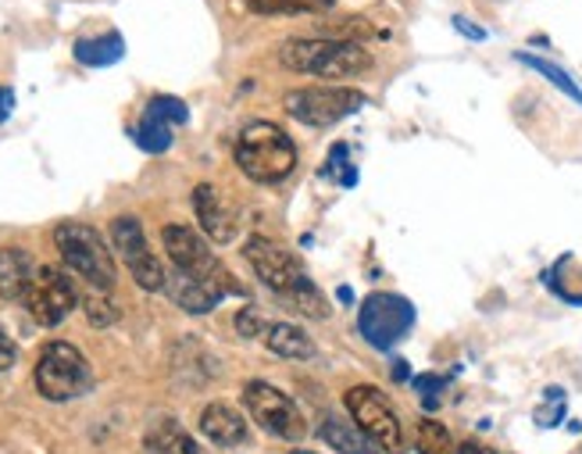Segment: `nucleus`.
<instances>
[{
    "instance_id": "1",
    "label": "nucleus",
    "mask_w": 582,
    "mask_h": 454,
    "mask_svg": "<svg viewBox=\"0 0 582 454\" xmlns=\"http://www.w3.org/2000/svg\"><path fill=\"white\" fill-rule=\"evenodd\" d=\"M243 258L251 262L254 276L262 279L272 294L286 297L289 305H297L304 315H311V319H326L329 315L326 297L315 291L308 272L300 268V262L286 247L272 244V240H265V236H251L247 247H243Z\"/></svg>"
},
{
    "instance_id": "2",
    "label": "nucleus",
    "mask_w": 582,
    "mask_h": 454,
    "mask_svg": "<svg viewBox=\"0 0 582 454\" xmlns=\"http://www.w3.org/2000/svg\"><path fill=\"white\" fill-rule=\"evenodd\" d=\"M279 65L318 80H355L372 68V54L350 40H286L279 47Z\"/></svg>"
},
{
    "instance_id": "3",
    "label": "nucleus",
    "mask_w": 582,
    "mask_h": 454,
    "mask_svg": "<svg viewBox=\"0 0 582 454\" xmlns=\"http://www.w3.org/2000/svg\"><path fill=\"white\" fill-rule=\"evenodd\" d=\"M236 165L254 183H283L297 169V147L275 123H251L236 140Z\"/></svg>"
},
{
    "instance_id": "4",
    "label": "nucleus",
    "mask_w": 582,
    "mask_h": 454,
    "mask_svg": "<svg viewBox=\"0 0 582 454\" xmlns=\"http://www.w3.org/2000/svg\"><path fill=\"white\" fill-rule=\"evenodd\" d=\"M54 244L61 262H65L75 276H83L94 291L107 294L118 279L115 272V258L107 251L104 236L94 230V225H83V222H61L54 230Z\"/></svg>"
},
{
    "instance_id": "5",
    "label": "nucleus",
    "mask_w": 582,
    "mask_h": 454,
    "mask_svg": "<svg viewBox=\"0 0 582 454\" xmlns=\"http://www.w3.org/2000/svg\"><path fill=\"white\" fill-rule=\"evenodd\" d=\"M161 240H165L168 258H172L176 272H182V276H190L197 283H208L211 291H219L222 297L247 294L236 283L233 272H229L219 258H214L211 247L204 244V236H197L190 225H165Z\"/></svg>"
},
{
    "instance_id": "6",
    "label": "nucleus",
    "mask_w": 582,
    "mask_h": 454,
    "mask_svg": "<svg viewBox=\"0 0 582 454\" xmlns=\"http://www.w3.org/2000/svg\"><path fill=\"white\" fill-rule=\"evenodd\" d=\"M94 387V369L89 361L83 358V351H75L72 344H47L43 355L36 361V390L43 393L47 401H75L89 393Z\"/></svg>"
},
{
    "instance_id": "7",
    "label": "nucleus",
    "mask_w": 582,
    "mask_h": 454,
    "mask_svg": "<svg viewBox=\"0 0 582 454\" xmlns=\"http://www.w3.org/2000/svg\"><path fill=\"white\" fill-rule=\"evenodd\" d=\"M369 97L361 89L350 86H308V89H294V94L283 97V108L297 118L304 126H336L350 118L355 112H361Z\"/></svg>"
},
{
    "instance_id": "8",
    "label": "nucleus",
    "mask_w": 582,
    "mask_h": 454,
    "mask_svg": "<svg viewBox=\"0 0 582 454\" xmlns=\"http://www.w3.org/2000/svg\"><path fill=\"white\" fill-rule=\"evenodd\" d=\"M347 412L355 419V426L369 436L375 447L387 454H401L404 451V426L390 401L382 398V390L375 387H350L347 390Z\"/></svg>"
},
{
    "instance_id": "9",
    "label": "nucleus",
    "mask_w": 582,
    "mask_h": 454,
    "mask_svg": "<svg viewBox=\"0 0 582 454\" xmlns=\"http://www.w3.org/2000/svg\"><path fill=\"white\" fill-rule=\"evenodd\" d=\"M411 326H415V308H411V300L396 294H372L358 312L361 337L379 347V351H390L396 340L408 337Z\"/></svg>"
},
{
    "instance_id": "10",
    "label": "nucleus",
    "mask_w": 582,
    "mask_h": 454,
    "mask_svg": "<svg viewBox=\"0 0 582 454\" xmlns=\"http://www.w3.org/2000/svg\"><path fill=\"white\" fill-rule=\"evenodd\" d=\"M243 401H247L251 419L265 433L279 436V441H300L304 436V415L294 404V398H286L283 390H275L272 383L254 380L243 387Z\"/></svg>"
},
{
    "instance_id": "11",
    "label": "nucleus",
    "mask_w": 582,
    "mask_h": 454,
    "mask_svg": "<svg viewBox=\"0 0 582 454\" xmlns=\"http://www.w3.org/2000/svg\"><path fill=\"white\" fill-rule=\"evenodd\" d=\"M75 305H80V291H75V283L68 279V272H61L54 265L36 268L33 286H29V294H25V308L40 326H47V329L61 326L75 312Z\"/></svg>"
},
{
    "instance_id": "12",
    "label": "nucleus",
    "mask_w": 582,
    "mask_h": 454,
    "mask_svg": "<svg viewBox=\"0 0 582 454\" xmlns=\"http://www.w3.org/2000/svg\"><path fill=\"white\" fill-rule=\"evenodd\" d=\"M112 244L121 254L126 268L133 272V279L140 283L144 291H150V294L168 291V276H165L161 262L155 258V251H150V244H147L140 219H133V215L115 219L112 222Z\"/></svg>"
},
{
    "instance_id": "13",
    "label": "nucleus",
    "mask_w": 582,
    "mask_h": 454,
    "mask_svg": "<svg viewBox=\"0 0 582 454\" xmlns=\"http://www.w3.org/2000/svg\"><path fill=\"white\" fill-rule=\"evenodd\" d=\"M193 211L214 244H229L236 236V211L229 208V201L211 183H201L193 190Z\"/></svg>"
},
{
    "instance_id": "14",
    "label": "nucleus",
    "mask_w": 582,
    "mask_h": 454,
    "mask_svg": "<svg viewBox=\"0 0 582 454\" xmlns=\"http://www.w3.org/2000/svg\"><path fill=\"white\" fill-rule=\"evenodd\" d=\"M36 265L22 247H0V297L4 300H25L33 286Z\"/></svg>"
},
{
    "instance_id": "15",
    "label": "nucleus",
    "mask_w": 582,
    "mask_h": 454,
    "mask_svg": "<svg viewBox=\"0 0 582 454\" xmlns=\"http://www.w3.org/2000/svg\"><path fill=\"white\" fill-rule=\"evenodd\" d=\"M201 433L219 447H236L247 441V422H243L229 404H208L201 412Z\"/></svg>"
},
{
    "instance_id": "16",
    "label": "nucleus",
    "mask_w": 582,
    "mask_h": 454,
    "mask_svg": "<svg viewBox=\"0 0 582 454\" xmlns=\"http://www.w3.org/2000/svg\"><path fill=\"white\" fill-rule=\"evenodd\" d=\"M168 294H172V300L190 315H208L214 305H222V294L211 291L208 283H197L190 276H182V272H176V283H168Z\"/></svg>"
},
{
    "instance_id": "17",
    "label": "nucleus",
    "mask_w": 582,
    "mask_h": 454,
    "mask_svg": "<svg viewBox=\"0 0 582 454\" xmlns=\"http://www.w3.org/2000/svg\"><path fill=\"white\" fill-rule=\"evenodd\" d=\"M321 441H326L336 454H372V441L364 436L355 419H340V415H329L326 422H321Z\"/></svg>"
},
{
    "instance_id": "18",
    "label": "nucleus",
    "mask_w": 582,
    "mask_h": 454,
    "mask_svg": "<svg viewBox=\"0 0 582 454\" xmlns=\"http://www.w3.org/2000/svg\"><path fill=\"white\" fill-rule=\"evenodd\" d=\"M265 344H268V351L272 355H279V358H294V361H304V358H311L315 355V344L311 337L304 332L300 326H289V323H275L265 329Z\"/></svg>"
},
{
    "instance_id": "19",
    "label": "nucleus",
    "mask_w": 582,
    "mask_h": 454,
    "mask_svg": "<svg viewBox=\"0 0 582 454\" xmlns=\"http://www.w3.org/2000/svg\"><path fill=\"white\" fill-rule=\"evenodd\" d=\"M121 54H126V40H121L118 33L94 36V40H75V62L89 65V68L115 65Z\"/></svg>"
},
{
    "instance_id": "20",
    "label": "nucleus",
    "mask_w": 582,
    "mask_h": 454,
    "mask_svg": "<svg viewBox=\"0 0 582 454\" xmlns=\"http://www.w3.org/2000/svg\"><path fill=\"white\" fill-rule=\"evenodd\" d=\"M150 447H155L158 454H208L201 444L193 441V436H187L172 419H165V422H158L155 430H150Z\"/></svg>"
},
{
    "instance_id": "21",
    "label": "nucleus",
    "mask_w": 582,
    "mask_h": 454,
    "mask_svg": "<svg viewBox=\"0 0 582 454\" xmlns=\"http://www.w3.org/2000/svg\"><path fill=\"white\" fill-rule=\"evenodd\" d=\"M515 62H522L526 68H532V72H540L543 80L550 83V86H558L561 94H569L575 104H582V89H579V83L572 80L569 72H564L561 65H554V62H547V57H540V54H529V51H518L515 54Z\"/></svg>"
},
{
    "instance_id": "22",
    "label": "nucleus",
    "mask_w": 582,
    "mask_h": 454,
    "mask_svg": "<svg viewBox=\"0 0 582 454\" xmlns=\"http://www.w3.org/2000/svg\"><path fill=\"white\" fill-rule=\"evenodd\" d=\"M133 140L140 144L147 155H161V150L172 147V126L161 123L155 115H144V123L133 129Z\"/></svg>"
},
{
    "instance_id": "23",
    "label": "nucleus",
    "mask_w": 582,
    "mask_h": 454,
    "mask_svg": "<svg viewBox=\"0 0 582 454\" xmlns=\"http://www.w3.org/2000/svg\"><path fill=\"white\" fill-rule=\"evenodd\" d=\"M419 451L422 454H457L447 426H440V422H433V419L419 422Z\"/></svg>"
},
{
    "instance_id": "24",
    "label": "nucleus",
    "mask_w": 582,
    "mask_h": 454,
    "mask_svg": "<svg viewBox=\"0 0 582 454\" xmlns=\"http://www.w3.org/2000/svg\"><path fill=\"white\" fill-rule=\"evenodd\" d=\"M147 115L161 118V123H168V126L190 123V108H187V104H182L179 97H155V101L147 104Z\"/></svg>"
},
{
    "instance_id": "25",
    "label": "nucleus",
    "mask_w": 582,
    "mask_h": 454,
    "mask_svg": "<svg viewBox=\"0 0 582 454\" xmlns=\"http://www.w3.org/2000/svg\"><path fill=\"white\" fill-rule=\"evenodd\" d=\"M83 308H86V319H89V326H97V329H104V326H115V323H118V308H115L107 297H100V291H97L94 297H86V300H83Z\"/></svg>"
},
{
    "instance_id": "26",
    "label": "nucleus",
    "mask_w": 582,
    "mask_h": 454,
    "mask_svg": "<svg viewBox=\"0 0 582 454\" xmlns=\"http://www.w3.org/2000/svg\"><path fill=\"white\" fill-rule=\"evenodd\" d=\"M332 0H254V8L262 11H321Z\"/></svg>"
},
{
    "instance_id": "27",
    "label": "nucleus",
    "mask_w": 582,
    "mask_h": 454,
    "mask_svg": "<svg viewBox=\"0 0 582 454\" xmlns=\"http://www.w3.org/2000/svg\"><path fill=\"white\" fill-rule=\"evenodd\" d=\"M443 387H447V380H443V376H419V380H415V390L422 393L425 408H436L440 404Z\"/></svg>"
},
{
    "instance_id": "28",
    "label": "nucleus",
    "mask_w": 582,
    "mask_h": 454,
    "mask_svg": "<svg viewBox=\"0 0 582 454\" xmlns=\"http://www.w3.org/2000/svg\"><path fill=\"white\" fill-rule=\"evenodd\" d=\"M268 326L262 323V315H257V308H243L240 315H236V332L240 337H257V332H265Z\"/></svg>"
},
{
    "instance_id": "29",
    "label": "nucleus",
    "mask_w": 582,
    "mask_h": 454,
    "mask_svg": "<svg viewBox=\"0 0 582 454\" xmlns=\"http://www.w3.org/2000/svg\"><path fill=\"white\" fill-rule=\"evenodd\" d=\"M454 25H457V33H465L468 40H486V29H479L476 22H468L465 14H454Z\"/></svg>"
},
{
    "instance_id": "30",
    "label": "nucleus",
    "mask_w": 582,
    "mask_h": 454,
    "mask_svg": "<svg viewBox=\"0 0 582 454\" xmlns=\"http://www.w3.org/2000/svg\"><path fill=\"white\" fill-rule=\"evenodd\" d=\"M14 366V344L4 337V329H0V372Z\"/></svg>"
},
{
    "instance_id": "31",
    "label": "nucleus",
    "mask_w": 582,
    "mask_h": 454,
    "mask_svg": "<svg viewBox=\"0 0 582 454\" xmlns=\"http://www.w3.org/2000/svg\"><path fill=\"white\" fill-rule=\"evenodd\" d=\"M11 112H14V94L8 86H0V123H8Z\"/></svg>"
},
{
    "instance_id": "32",
    "label": "nucleus",
    "mask_w": 582,
    "mask_h": 454,
    "mask_svg": "<svg viewBox=\"0 0 582 454\" xmlns=\"http://www.w3.org/2000/svg\"><path fill=\"white\" fill-rule=\"evenodd\" d=\"M457 454H497V451H489L483 444H462V447H457Z\"/></svg>"
},
{
    "instance_id": "33",
    "label": "nucleus",
    "mask_w": 582,
    "mask_h": 454,
    "mask_svg": "<svg viewBox=\"0 0 582 454\" xmlns=\"http://www.w3.org/2000/svg\"><path fill=\"white\" fill-rule=\"evenodd\" d=\"M294 454H315V451H294Z\"/></svg>"
}]
</instances>
